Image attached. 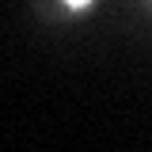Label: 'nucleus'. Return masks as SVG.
Returning a JSON list of instances; mask_svg holds the SVG:
<instances>
[{"label": "nucleus", "instance_id": "f257e3e1", "mask_svg": "<svg viewBox=\"0 0 152 152\" xmlns=\"http://www.w3.org/2000/svg\"><path fill=\"white\" fill-rule=\"evenodd\" d=\"M34 15L53 27V31H72V27H84L99 15L103 0H31Z\"/></svg>", "mask_w": 152, "mask_h": 152}, {"label": "nucleus", "instance_id": "f03ea898", "mask_svg": "<svg viewBox=\"0 0 152 152\" xmlns=\"http://www.w3.org/2000/svg\"><path fill=\"white\" fill-rule=\"evenodd\" d=\"M137 4H141V8H145V12L152 15V0H137Z\"/></svg>", "mask_w": 152, "mask_h": 152}]
</instances>
